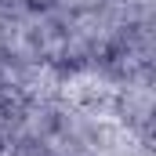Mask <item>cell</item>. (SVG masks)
I'll list each match as a JSON object with an SVG mask.
<instances>
[{
  "label": "cell",
  "instance_id": "6da1fadb",
  "mask_svg": "<svg viewBox=\"0 0 156 156\" xmlns=\"http://www.w3.org/2000/svg\"><path fill=\"white\" fill-rule=\"evenodd\" d=\"M0 156H4V138H0Z\"/></svg>",
  "mask_w": 156,
  "mask_h": 156
}]
</instances>
